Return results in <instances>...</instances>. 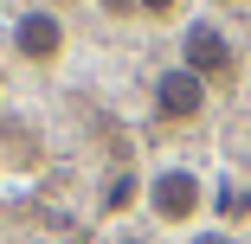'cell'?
<instances>
[{"label": "cell", "instance_id": "1", "mask_svg": "<svg viewBox=\"0 0 251 244\" xmlns=\"http://www.w3.org/2000/svg\"><path fill=\"white\" fill-rule=\"evenodd\" d=\"M180 65L206 84V90H226V84L238 77V45H232V32H226L219 20H187V32H180Z\"/></svg>", "mask_w": 251, "mask_h": 244}, {"label": "cell", "instance_id": "2", "mask_svg": "<svg viewBox=\"0 0 251 244\" xmlns=\"http://www.w3.org/2000/svg\"><path fill=\"white\" fill-rule=\"evenodd\" d=\"M7 45H13V58H20V65H32V71H58V65H65L71 32H65V20H58L52 7H26V13H13Z\"/></svg>", "mask_w": 251, "mask_h": 244}, {"label": "cell", "instance_id": "3", "mask_svg": "<svg viewBox=\"0 0 251 244\" xmlns=\"http://www.w3.org/2000/svg\"><path fill=\"white\" fill-rule=\"evenodd\" d=\"M142 206L155 212L161 225H193L200 206H213V193H206V180H200L193 167H155V174H148V200H142Z\"/></svg>", "mask_w": 251, "mask_h": 244}, {"label": "cell", "instance_id": "4", "mask_svg": "<svg viewBox=\"0 0 251 244\" xmlns=\"http://www.w3.org/2000/svg\"><path fill=\"white\" fill-rule=\"evenodd\" d=\"M206 103H213V90L200 84L187 65H168V71H155V84H148V110H155V122H168V129L200 122Z\"/></svg>", "mask_w": 251, "mask_h": 244}, {"label": "cell", "instance_id": "5", "mask_svg": "<svg viewBox=\"0 0 251 244\" xmlns=\"http://www.w3.org/2000/svg\"><path fill=\"white\" fill-rule=\"evenodd\" d=\"M142 200H148V174L123 167V174L103 180V193H97V212H103V219H123V212H135Z\"/></svg>", "mask_w": 251, "mask_h": 244}, {"label": "cell", "instance_id": "6", "mask_svg": "<svg viewBox=\"0 0 251 244\" xmlns=\"http://www.w3.org/2000/svg\"><path fill=\"white\" fill-rule=\"evenodd\" d=\"M213 206H219V219H245L251 212V186L245 180H219V200Z\"/></svg>", "mask_w": 251, "mask_h": 244}, {"label": "cell", "instance_id": "7", "mask_svg": "<svg viewBox=\"0 0 251 244\" xmlns=\"http://www.w3.org/2000/svg\"><path fill=\"white\" fill-rule=\"evenodd\" d=\"M180 7H187V0H135V13H142V20H174Z\"/></svg>", "mask_w": 251, "mask_h": 244}, {"label": "cell", "instance_id": "8", "mask_svg": "<svg viewBox=\"0 0 251 244\" xmlns=\"http://www.w3.org/2000/svg\"><path fill=\"white\" fill-rule=\"evenodd\" d=\"M97 7H103L110 20H135V0H97Z\"/></svg>", "mask_w": 251, "mask_h": 244}, {"label": "cell", "instance_id": "9", "mask_svg": "<svg viewBox=\"0 0 251 244\" xmlns=\"http://www.w3.org/2000/svg\"><path fill=\"white\" fill-rule=\"evenodd\" d=\"M187 244H232V231H193Z\"/></svg>", "mask_w": 251, "mask_h": 244}, {"label": "cell", "instance_id": "10", "mask_svg": "<svg viewBox=\"0 0 251 244\" xmlns=\"http://www.w3.org/2000/svg\"><path fill=\"white\" fill-rule=\"evenodd\" d=\"M116 244H148V238H116Z\"/></svg>", "mask_w": 251, "mask_h": 244}, {"label": "cell", "instance_id": "11", "mask_svg": "<svg viewBox=\"0 0 251 244\" xmlns=\"http://www.w3.org/2000/svg\"><path fill=\"white\" fill-rule=\"evenodd\" d=\"M58 7H65V0H52V13H58Z\"/></svg>", "mask_w": 251, "mask_h": 244}]
</instances>
